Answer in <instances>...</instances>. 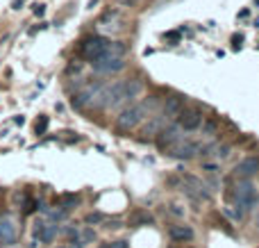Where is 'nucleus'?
<instances>
[{"label": "nucleus", "instance_id": "f257e3e1", "mask_svg": "<svg viewBox=\"0 0 259 248\" xmlns=\"http://www.w3.org/2000/svg\"><path fill=\"white\" fill-rule=\"evenodd\" d=\"M80 53L87 62H96L98 57H103V55H107V53L125 55V46H123L121 41H112V39H107V36L94 34V36H87L80 44Z\"/></svg>", "mask_w": 259, "mask_h": 248}, {"label": "nucleus", "instance_id": "f03ea898", "mask_svg": "<svg viewBox=\"0 0 259 248\" xmlns=\"http://www.w3.org/2000/svg\"><path fill=\"white\" fill-rule=\"evenodd\" d=\"M155 107V100H141V103H130L125 109L116 116L114 126H116L118 132H130L137 126H141L143 118H148V114Z\"/></svg>", "mask_w": 259, "mask_h": 248}, {"label": "nucleus", "instance_id": "7ed1b4c3", "mask_svg": "<svg viewBox=\"0 0 259 248\" xmlns=\"http://www.w3.org/2000/svg\"><path fill=\"white\" fill-rule=\"evenodd\" d=\"M232 196L239 208H243V210H252L257 203V189L250 178H241V180L232 187Z\"/></svg>", "mask_w": 259, "mask_h": 248}, {"label": "nucleus", "instance_id": "20e7f679", "mask_svg": "<svg viewBox=\"0 0 259 248\" xmlns=\"http://www.w3.org/2000/svg\"><path fill=\"white\" fill-rule=\"evenodd\" d=\"M182 128L178 126V123H170L168 128H161L159 135L155 137V146L157 150H161V153H170V150L175 148V146L182 141Z\"/></svg>", "mask_w": 259, "mask_h": 248}, {"label": "nucleus", "instance_id": "39448f33", "mask_svg": "<svg viewBox=\"0 0 259 248\" xmlns=\"http://www.w3.org/2000/svg\"><path fill=\"white\" fill-rule=\"evenodd\" d=\"M96 73L100 75H112V73H118L125 68V55H114V53H107L103 57H98L96 62H91Z\"/></svg>", "mask_w": 259, "mask_h": 248}, {"label": "nucleus", "instance_id": "423d86ee", "mask_svg": "<svg viewBox=\"0 0 259 248\" xmlns=\"http://www.w3.org/2000/svg\"><path fill=\"white\" fill-rule=\"evenodd\" d=\"M202 121H205V114H202V109H198V107H182L180 114L175 116V123H178L184 132L198 130V128L202 126Z\"/></svg>", "mask_w": 259, "mask_h": 248}, {"label": "nucleus", "instance_id": "0eeeda50", "mask_svg": "<svg viewBox=\"0 0 259 248\" xmlns=\"http://www.w3.org/2000/svg\"><path fill=\"white\" fill-rule=\"evenodd\" d=\"M18 239V228L9 210L0 212V246H12Z\"/></svg>", "mask_w": 259, "mask_h": 248}, {"label": "nucleus", "instance_id": "6e6552de", "mask_svg": "<svg viewBox=\"0 0 259 248\" xmlns=\"http://www.w3.org/2000/svg\"><path fill=\"white\" fill-rule=\"evenodd\" d=\"M103 85V82H96V85H89V87H84L82 91H77V94H73V98H71V105L75 109H82V107H89V103H91V98H94V94L98 91V87Z\"/></svg>", "mask_w": 259, "mask_h": 248}, {"label": "nucleus", "instance_id": "1a4fd4ad", "mask_svg": "<svg viewBox=\"0 0 259 248\" xmlns=\"http://www.w3.org/2000/svg\"><path fill=\"white\" fill-rule=\"evenodd\" d=\"M234 173H237V178H255L259 173V157H243L241 162L234 167Z\"/></svg>", "mask_w": 259, "mask_h": 248}, {"label": "nucleus", "instance_id": "9d476101", "mask_svg": "<svg viewBox=\"0 0 259 248\" xmlns=\"http://www.w3.org/2000/svg\"><path fill=\"white\" fill-rule=\"evenodd\" d=\"M193 228L187 226V223H173V226H168V237L173 241H180V244H184V241H191L193 239Z\"/></svg>", "mask_w": 259, "mask_h": 248}, {"label": "nucleus", "instance_id": "9b49d317", "mask_svg": "<svg viewBox=\"0 0 259 248\" xmlns=\"http://www.w3.org/2000/svg\"><path fill=\"white\" fill-rule=\"evenodd\" d=\"M200 150H205V148H200V144H196V141H180L178 146H175L173 150H170L168 155H173V157H180V159H191L196 153H200Z\"/></svg>", "mask_w": 259, "mask_h": 248}, {"label": "nucleus", "instance_id": "f8f14e48", "mask_svg": "<svg viewBox=\"0 0 259 248\" xmlns=\"http://www.w3.org/2000/svg\"><path fill=\"white\" fill-rule=\"evenodd\" d=\"M57 232H59L57 226H50V223H44V221H39L34 226V237H39L41 244H50V241L55 239V235H57Z\"/></svg>", "mask_w": 259, "mask_h": 248}, {"label": "nucleus", "instance_id": "ddd939ff", "mask_svg": "<svg viewBox=\"0 0 259 248\" xmlns=\"http://www.w3.org/2000/svg\"><path fill=\"white\" fill-rule=\"evenodd\" d=\"M150 121L143 126V135H150V137H157L159 135V130L164 128V123L168 121V116L166 114H155V116H148Z\"/></svg>", "mask_w": 259, "mask_h": 248}, {"label": "nucleus", "instance_id": "4468645a", "mask_svg": "<svg viewBox=\"0 0 259 248\" xmlns=\"http://www.w3.org/2000/svg\"><path fill=\"white\" fill-rule=\"evenodd\" d=\"M184 107V100L180 98V96H170V98H166V105H164V114L168 118H175L180 114V109Z\"/></svg>", "mask_w": 259, "mask_h": 248}, {"label": "nucleus", "instance_id": "2eb2a0df", "mask_svg": "<svg viewBox=\"0 0 259 248\" xmlns=\"http://www.w3.org/2000/svg\"><path fill=\"white\" fill-rule=\"evenodd\" d=\"M141 223H155V219L148 212H137L132 219H130V226H141Z\"/></svg>", "mask_w": 259, "mask_h": 248}, {"label": "nucleus", "instance_id": "dca6fc26", "mask_svg": "<svg viewBox=\"0 0 259 248\" xmlns=\"http://www.w3.org/2000/svg\"><path fill=\"white\" fill-rule=\"evenodd\" d=\"M216 130H219V123H216L214 118H209V121H202V135H205V137L216 135Z\"/></svg>", "mask_w": 259, "mask_h": 248}, {"label": "nucleus", "instance_id": "f3484780", "mask_svg": "<svg viewBox=\"0 0 259 248\" xmlns=\"http://www.w3.org/2000/svg\"><path fill=\"white\" fill-rule=\"evenodd\" d=\"M59 203H64V210H71L73 205L80 203V196H75V194H66V196H62V198H59Z\"/></svg>", "mask_w": 259, "mask_h": 248}, {"label": "nucleus", "instance_id": "a211bd4d", "mask_svg": "<svg viewBox=\"0 0 259 248\" xmlns=\"http://www.w3.org/2000/svg\"><path fill=\"white\" fill-rule=\"evenodd\" d=\"M103 221H105V214H100V212L87 214V217H84V223H89V226H91V223L96 226V223H103Z\"/></svg>", "mask_w": 259, "mask_h": 248}, {"label": "nucleus", "instance_id": "6ab92c4d", "mask_svg": "<svg viewBox=\"0 0 259 248\" xmlns=\"http://www.w3.org/2000/svg\"><path fill=\"white\" fill-rule=\"evenodd\" d=\"M230 150H232V148H230V146L228 144H223V146H216V157H228V155H230Z\"/></svg>", "mask_w": 259, "mask_h": 248}, {"label": "nucleus", "instance_id": "aec40b11", "mask_svg": "<svg viewBox=\"0 0 259 248\" xmlns=\"http://www.w3.org/2000/svg\"><path fill=\"white\" fill-rule=\"evenodd\" d=\"M46 128H48V116H41V121L36 123V135H44Z\"/></svg>", "mask_w": 259, "mask_h": 248}, {"label": "nucleus", "instance_id": "412c9836", "mask_svg": "<svg viewBox=\"0 0 259 248\" xmlns=\"http://www.w3.org/2000/svg\"><path fill=\"white\" fill-rule=\"evenodd\" d=\"M103 248H130L127 241H107Z\"/></svg>", "mask_w": 259, "mask_h": 248}, {"label": "nucleus", "instance_id": "4be33fe9", "mask_svg": "<svg viewBox=\"0 0 259 248\" xmlns=\"http://www.w3.org/2000/svg\"><path fill=\"white\" fill-rule=\"evenodd\" d=\"M170 214H175V217H182L184 210L180 208V205H170Z\"/></svg>", "mask_w": 259, "mask_h": 248}, {"label": "nucleus", "instance_id": "5701e85b", "mask_svg": "<svg viewBox=\"0 0 259 248\" xmlns=\"http://www.w3.org/2000/svg\"><path fill=\"white\" fill-rule=\"evenodd\" d=\"M255 226H259V198H257V203H255Z\"/></svg>", "mask_w": 259, "mask_h": 248}, {"label": "nucleus", "instance_id": "b1692460", "mask_svg": "<svg viewBox=\"0 0 259 248\" xmlns=\"http://www.w3.org/2000/svg\"><path fill=\"white\" fill-rule=\"evenodd\" d=\"M118 5H123V7H132V5H137V0H118Z\"/></svg>", "mask_w": 259, "mask_h": 248}, {"label": "nucleus", "instance_id": "393cba45", "mask_svg": "<svg viewBox=\"0 0 259 248\" xmlns=\"http://www.w3.org/2000/svg\"><path fill=\"white\" fill-rule=\"evenodd\" d=\"M46 5H34V14H44Z\"/></svg>", "mask_w": 259, "mask_h": 248}]
</instances>
